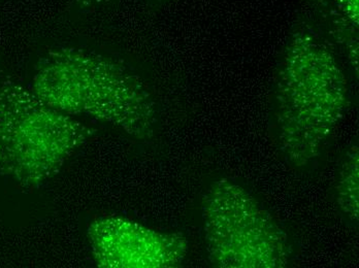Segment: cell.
I'll return each mask as SVG.
<instances>
[{"mask_svg":"<svg viewBox=\"0 0 359 268\" xmlns=\"http://www.w3.org/2000/svg\"><path fill=\"white\" fill-rule=\"evenodd\" d=\"M348 106V80L334 48L311 24H299L284 49L273 100L276 143L289 164L317 160Z\"/></svg>","mask_w":359,"mask_h":268,"instance_id":"cell-1","label":"cell"},{"mask_svg":"<svg viewBox=\"0 0 359 268\" xmlns=\"http://www.w3.org/2000/svg\"><path fill=\"white\" fill-rule=\"evenodd\" d=\"M56 110L108 124L140 141L156 132L154 98L123 61L76 47L50 50L37 61L29 85Z\"/></svg>","mask_w":359,"mask_h":268,"instance_id":"cell-2","label":"cell"},{"mask_svg":"<svg viewBox=\"0 0 359 268\" xmlns=\"http://www.w3.org/2000/svg\"><path fill=\"white\" fill-rule=\"evenodd\" d=\"M95 134L0 71V174L20 188H41Z\"/></svg>","mask_w":359,"mask_h":268,"instance_id":"cell-3","label":"cell"},{"mask_svg":"<svg viewBox=\"0 0 359 268\" xmlns=\"http://www.w3.org/2000/svg\"><path fill=\"white\" fill-rule=\"evenodd\" d=\"M208 258L220 268H285L291 257L288 235L242 185L214 181L201 198Z\"/></svg>","mask_w":359,"mask_h":268,"instance_id":"cell-4","label":"cell"},{"mask_svg":"<svg viewBox=\"0 0 359 268\" xmlns=\"http://www.w3.org/2000/svg\"><path fill=\"white\" fill-rule=\"evenodd\" d=\"M87 241L100 268H172L188 254L182 233L164 232L119 215H104L90 222Z\"/></svg>","mask_w":359,"mask_h":268,"instance_id":"cell-5","label":"cell"},{"mask_svg":"<svg viewBox=\"0 0 359 268\" xmlns=\"http://www.w3.org/2000/svg\"><path fill=\"white\" fill-rule=\"evenodd\" d=\"M358 157V146H351L341 160L334 186L341 213L353 225H358L359 215Z\"/></svg>","mask_w":359,"mask_h":268,"instance_id":"cell-6","label":"cell"},{"mask_svg":"<svg viewBox=\"0 0 359 268\" xmlns=\"http://www.w3.org/2000/svg\"><path fill=\"white\" fill-rule=\"evenodd\" d=\"M336 8L343 15L344 18L358 27L359 0H334Z\"/></svg>","mask_w":359,"mask_h":268,"instance_id":"cell-7","label":"cell"},{"mask_svg":"<svg viewBox=\"0 0 359 268\" xmlns=\"http://www.w3.org/2000/svg\"><path fill=\"white\" fill-rule=\"evenodd\" d=\"M111 0H76V6L82 10H88V8H97L102 4L108 3Z\"/></svg>","mask_w":359,"mask_h":268,"instance_id":"cell-8","label":"cell"}]
</instances>
